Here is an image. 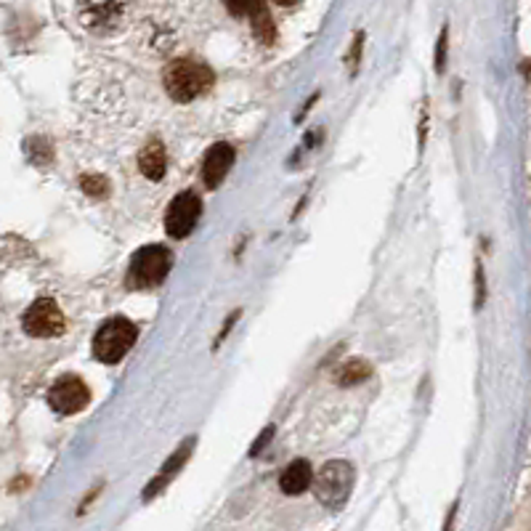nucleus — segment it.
<instances>
[{
    "instance_id": "f257e3e1",
    "label": "nucleus",
    "mask_w": 531,
    "mask_h": 531,
    "mask_svg": "<svg viewBox=\"0 0 531 531\" xmlns=\"http://www.w3.org/2000/svg\"><path fill=\"white\" fill-rule=\"evenodd\" d=\"M213 80H215L213 69L194 59H176L165 69V88H168L171 99L178 104H189V101L199 99L202 93H207Z\"/></svg>"
},
{
    "instance_id": "f03ea898",
    "label": "nucleus",
    "mask_w": 531,
    "mask_h": 531,
    "mask_svg": "<svg viewBox=\"0 0 531 531\" xmlns=\"http://www.w3.org/2000/svg\"><path fill=\"white\" fill-rule=\"evenodd\" d=\"M354 465L346 463V460H333L327 463L317 476H314V495L317 500L330 508V511H341L349 497H351V489H354Z\"/></svg>"
},
{
    "instance_id": "7ed1b4c3",
    "label": "nucleus",
    "mask_w": 531,
    "mask_h": 531,
    "mask_svg": "<svg viewBox=\"0 0 531 531\" xmlns=\"http://www.w3.org/2000/svg\"><path fill=\"white\" fill-rule=\"evenodd\" d=\"M171 271V253L163 245H147L136 250L128 266V287L131 290H149L165 282Z\"/></svg>"
},
{
    "instance_id": "20e7f679",
    "label": "nucleus",
    "mask_w": 531,
    "mask_h": 531,
    "mask_svg": "<svg viewBox=\"0 0 531 531\" xmlns=\"http://www.w3.org/2000/svg\"><path fill=\"white\" fill-rule=\"evenodd\" d=\"M139 338V330L133 322H128L125 317H115L109 319L93 338V356L101 364H117L123 356L133 349Z\"/></svg>"
},
{
    "instance_id": "39448f33",
    "label": "nucleus",
    "mask_w": 531,
    "mask_h": 531,
    "mask_svg": "<svg viewBox=\"0 0 531 531\" xmlns=\"http://www.w3.org/2000/svg\"><path fill=\"white\" fill-rule=\"evenodd\" d=\"M21 327L32 338H59L67 330V319L53 298H37L21 317Z\"/></svg>"
},
{
    "instance_id": "423d86ee",
    "label": "nucleus",
    "mask_w": 531,
    "mask_h": 531,
    "mask_svg": "<svg viewBox=\"0 0 531 531\" xmlns=\"http://www.w3.org/2000/svg\"><path fill=\"white\" fill-rule=\"evenodd\" d=\"M48 404L59 414H77L91 404V390L77 374H64L59 377L51 390H48Z\"/></svg>"
},
{
    "instance_id": "0eeeda50",
    "label": "nucleus",
    "mask_w": 531,
    "mask_h": 531,
    "mask_svg": "<svg viewBox=\"0 0 531 531\" xmlns=\"http://www.w3.org/2000/svg\"><path fill=\"white\" fill-rule=\"evenodd\" d=\"M199 210L202 202L194 191H181L176 199L168 205V215H165V229L173 239H183L191 234V229L199 221Z\"/></svg>"
},
{
    "instance_id": "6e6552de",
    "label": "nucleus",
    "mask_w": 531,
    "mask_h": 531,
    "mask_svg": "<svg viewBox=\"0 0 531 531\" xmlns=\"http://www.w3.org/2000/svg\"><path fill=\"white\" fill-rule=\"evenodd\" d=\"M223 5L234 16H247L253 21V32L261 43H266V45L274 43L277 27H274V19L266 8V0H223Z\"/></svg>"
},
{
    "instance_id": "1a4fd4ad",
    "label": "nucleus",
    "mask_w": 531,
    "mask_h": 531,
    "mask_svg": "<svg viewBox=\"0 0 531 531\" xmlns=\"http://www.w3.org/2000/svg\"><path fill=\"white\" fill-rule=\"evenodd\" d=\"M234 165V147L226 141H218L207 149L205 163H202V181L207 189H218L223 183L226 173Z\"/></svg>"
},
{
    "instance_id": "9d476101",
    "label": "nucleus",
    "mask_w": 531,
    "mask_h": 531,
    "mask_svg": "<svg viewBox=\"0 0 531 531\" xmlns=\"http://www.w3.org/2000/svg\"><path fill=\"white\" fill-rule=\"evenodd\" d=\"M314 484V471L306 460H295L285 468V473L279 476V489L290 497L303 495L306 489H311Z\"/></svg>"
},
{
    "instance_id": "9b49d317",
    "label": "nucleus",
    "mask_w": 531,
    "mask_h": 531,
    "mask_svg": "<svg viewBox=\"0 0 531 531\" xmlns=\"http://www.w3.org/2000/svg\"><path fill=\"white\" fill-rule=\"evenodd\" d=\"M191 447H194V438H186V441L178 447L176 452L171 455V460L163 465V473H160V476H157V479H155L149 487H147V492H144V500H152L155 495H160V492H163V487H168V484H171V479H173L178 471H181V465L189 460V455H191Z\"/></svg>"
},
{
    "instance_id": "f8f14e48",
    "label": "nucleus",
    "mask_w": 531,
    "mask_h": 531,
    "mask_svg": "<svg viewBox=\"0 0 531 531\" xmlns=\"http://www.w3.org/2000/svg\"><path fill=\"white\" fill-rule=\"evenodd\" d=\"M139 168L149 181H163L165 168H168V157H165V147L160 141H149L141 155H139Z\"/></svg>"
},
{
    "instance_id": "ddd939ff",
    "label": "nucleus",
    "mask_w": 531,
    "mask_h": 531,
    "mask_svg": "<svg viewBox=\"0 0 531 531\" xmlns=\"http://www.w3.org/2000/svg\"><path fill=\"white\" fill-rule=\"evenodd\" d=\"M364 377H369V364L366 361H361V358H351L346 366H341V372H338V382L341 385H356V382H361Z\"/></svg>"
},
{
    "instance_id": "4468645a",
    "label": "nucleus",
    "mask_w": 531,
    "mask_h": 531,
    "mask_svg": "<svg viewBox=\"0 0 531 531\" xmlns=\"http://www.w3.org/2000/svg\"><path fill=\"white\" fill-rule=\"evenodd\" d=\"M80 186L88 197H107V191H109V181L104 176H83Z\"/></svg>"
},
{
    "instance_id": "2eb2a0df",
    "label": "nucleus",
    "mask_w": 531,
    "mask_h": 531,
    "mask_svg": "<svg viewBox=\"0 0 531 531\" xmlns=\"http://www.w3.org/2000/svg\"><path fill=\"white\" fill-rule=\"evenodd\" d=\"M447 64V27L438 35V48H436V72H444Z\"/></svg>"
},
{
    "instance_id": "dca6fc26",
    "label": "nucleus",
    "mask_w": 531,
    "mask_h": 531,
    "mask_svg": "<svg viewBox=\"0 0 531 531\" xmlns=\"http://www.w3.org/2000/svg\"><path fill=\"white\" fill-rule=\"evenodd\" d=\"M271 436H274V425H269V428H266V433H263V436H261V438H258V441H255V447H253V449H250V455H253V457H255V455H258V452H261V449H263V447H266V441H269V438H271Z\"/></svg>"
},
{
    "instance_id": "f3484780",
    "label": "nucleus",
    "mask_w": 531,
    "mask_h": 531,
    "mask_svg": "<svg viewBox=\"0 0 531 531\" xmlns=\"http://www.w3.org/2000/svg\"><path fill=\"white\" fill-rule=\"evenodd\" d=\"M361 40H364V35H356L354 53H351V67H354V69H356V64H358V53H361Z\"/></svg>"
},
{
    "instance_id": "a211bd4d",
    "label": "nucleus",
    "mask_w": 531,
    "mask_h": 531,
    "mask_svg": "<svg viewBox=\"0 0 531 531\" xmlns=\"http://www.w3.org/2000/svg\"><path fill=\"white\" fill-rule=\"evenodd\" d=\"M274 3H279V5H295L298 0H274Z\"/></svg>"
}]
</instances>
